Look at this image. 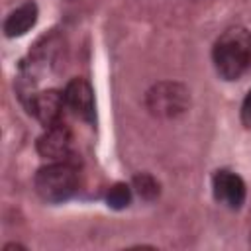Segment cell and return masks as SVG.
<instances>
[{
    "label": "cell",
    "mask_w": 251,
    "mask_h": 251,
    "mask_svg": "<svg viewBox=\"0 0 251 251\" xmlns=\"http://www.w3.org/2000/svg\"><path fill=\"white\" fill-rule=\"evenodd\" d=\"M212 57L222 78H239L251 67V33L243 27H231L224 31L214 45Z\"/></svg>",
    "instance_id": "1"
},
{
    "label": "cell",
    "mask_w": 251,
    "mask_h": 251,
    "mask_svg": "<svg viewBox=\"0 0 251 251\" xmlns=\"http://www.w3.org/2000/svg\"><path fill=\"white\" fill-rule=\"evenodd\" d=\"M76 169L67 161H53L35 175V190L45 202H63L76 190Z\"/></svg>",
    "instance_id": "2"
},
{
    "label": "cell",
    "mask_w": 251,
    "mask_h": 251,
    "mask_svg": "<svg viewBox=\"0 0 251 251\" xmlns=\"http://www.w3.org/2000/svg\"><path fill=\"white\" fill-rule=\"evenodd\" d=\"M145 104L147 110L157 118H176L188 110L190 92L180 82H157L147 90Z\"/></svg>",
    "instance_id": "3"
},
{
    "label": "cell",
    "mask_w": 251,
    "mask_h": 251,
    "mask_svg": "<svg viewBox=\"0 0 251 251\" xmlns=\"http://www.w3.org/2000/svg\"><path fill=\"white\" fill-rule=\"evenodd\" d=\"M65 106H67V104H65L63 92H59V90H55V88L35 92V94H31L29 100H27L29 114H33V118H35L37 122H41L45 127H49V126L61 122V114H63V108H65Z\"/></svg>",
    "instance_id": "4"
},
{
    "label": "cell",
    "mask_w": 251,
    "mask_h": 251,
    "mask_svg": "<svg viewBox=\"0 0 251 251\" xmlns=\"http://www.w3.org/2000/svg\"><path fill=\"white\" fill-rule=\"evenodd\" d=\"M71 143H73L71 129L63 122H59L45 127V131L39 135L37 153L49 161H65L71 153Z\"/></svg>",
    "instance_id": "5"
},
{
    "label": "cell",
    "mask_w": 251,
    "mask_h": 251,
    "mask_svg": "<svg viewBox=\"0 0 251 251\" xmlns=\"http://www.w3.org/2000/svg\"><path fill=\"white\" fill-rule=\"evenodd\" d=\"M212 188H214L216 200L231 210H239L245 202V192H247L245 182L233 171H227V169L216 171V175L212 178Z\"/></svg>",
    "instance_id": "6"
},
{
    "label": "cell",
    "mask_w": 251,
    "mask_h": 251,
    "mask_svg": "<svg viewBox=\"0 0 251 251\" xmlns=\"http://www.w3.org/2000/svg\"><path fill=\"white\" fill-rule=\"evenodd\" d=\"M65 104L84 122L96 120V104H94V92L92 86L84 78H73L65 86Z\"/></svg>",
    "instance_id": "7"
},
{
    "label": "cell",
    "mask_w": 251,
    "mask_h": 251,
    "mask_svg": "<svg viewBox=\"0 0 251 251\" xmlns=\"http://www.w3.org/2000/svg\"><path fill=\"white\" fill-rule=\"evenodd\" d=\"M35 22H37V6L33 2H25L14 12H10V16L4 22V33L8 37H20L27 33L35 25Z\"/></svg>",
    "instance_id": "8"
},
{
    "label": "cell",
    "mask_w": 251,
    "mask_h": 251,
    "mask_svg": "<svg viewBox=\"0 0 251 251\" xmlns=\"http://www.w3.org/2000/svg\"><path fill=\"white\" fill-rule=\"evenodd\" d=\"M108 206L114 208V210H122V208H127L129 202H131V188L124 182H118L110 188L108 192Z\"/></svg>",
    "instance_id": "9"
},
{
    "label": "cell",
    "mask_w": 251,
    "mask_h": 251,
    "mask_svg": "<svg viewBox=\"0 0 251 251\" xmlns=\"http://www.w3.org/2000/svg\"><path fill=\"white\" fill-rule=\"evenodd\" d=\"M133 186H135L137 194L141 198H145V200H151V198H155L159 194V182L147 173H141V175L133 176Z\"/></svg>",
    "instance_id": "10"
},
{
    "label": "cell",
    "mask_w": 251,
    "mask_h": 251,
    "mask_svg": "<svg viewBox=\"0 0 251 251\" xmlns=\"http://www.w3.org/2000/svg\"><path fill=\"white\" fill-rule=\"evenodd\" d=\"M241 122H243L245 127L251 129V90L247 92V96L241 104Z\"/></svg>",
    "instance_id": "11"
}]
</instances>
